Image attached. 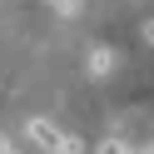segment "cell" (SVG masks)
Returning a JSON list of instances; mask_svg holds the SVG:
<instances>
[{
  "instance_id": "277c9868",
  "label": "cell",
  "mask_w": 154,
  "mask_h": 154,
  "mask_svg": "<svg viewBox=\"0 0 154 154\" xmlns=\"http://www.w3.org/2000/svg\"><path fill=\"white\" fill-rule=\"evenodd\" d=\"M0 154H20V149H15V144H10V139H0Z\"/></svg>"
},
{
  "instance_id": "6da1fadb",
  "label": "cell",
  "mask_w": 154,
  "mask_h": 154,
  "mask_svg": "<svg viewBox=\"0 0 154 154\" xmlns=\"http://www.w3.org/2000/svg\"><path fill=\"white\" fill-rule=\"evenodd\" d=\"M25 134H30V139L40 144L45 154H85V144H80V139L60 134V129H55L50 119H40V114H35V119H25Z\"/></svg>"
},
{
  "instance_id": "7a4b0ae2",
  "label": "cell",
  "mask_w": 154,
  "mask_h": 154,
  "mask_svg": "<svg viewBox=\"0 0 154 154\" xmlns=\"http://www.w3.org/2000/svg\"><path fill=\"white\" fill-rule=\"evenodd\" d=\"M109 70H114V55L104 50V45H100V50H90V75H109Z\"/></svg>"
},
{
  "instance_id": "3957f363",
  "label": "cell",
  "mask_w": 154,
  "mask_h": 154,
  "mask_svg": "<svg viewBox=\"0 0 154 154\" xmlns=\"http://www.w3.org/2000/svg\"><path fill=\"white\" fill-rule=\"evenodd\" d=\"M94 154H134L124 139H104V144H94Z\"/></svg>"
}]
</instances>
